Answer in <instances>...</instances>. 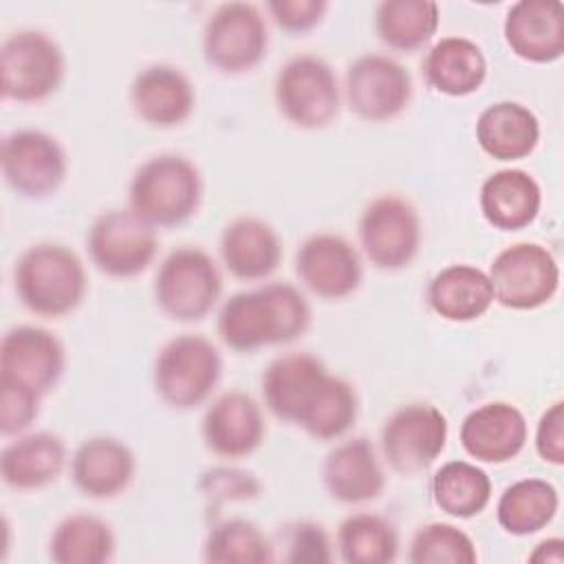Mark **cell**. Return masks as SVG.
<instances>
[{
	"label": "cell",
	"mask_w": 564,
	"mask_h": 564,
	"mask_svg": "<svg viewBox=\"0 0 564 564\" xmlns=\"http://www.w3.org/2000/svg\"><path fill=\"white\" fill-rule=\"evenodd\" d=\"M267 410L317 441L344 436L357 421L359 397L350 381L328 372L311 352L275 357L260 379Z\"/></svg>",
	"instance_id": "1"
},
{
	"label": "cell",
	"mask_w": 564,
	"mask_h": 564,
	"mask_svg": "<svg viewBox=\"0 0 564 564\" xmlns=\"http://www.w3.org/2000/svg\"><path fill=\"white\" fill-rule=\"evenodd\" d=\"M311 319V304L300 289L286 282H269L227 297L218 311L216 328L227 348L253 352L302 337Z\"/></svg>",
	"instance_id": "2"
},
{
	"label": "cell",
	"mask_w": 564,
	"mask_h": 564,
	"mask_svg": "<svg viewBox=\"0 0 564 564\" xmlns=\"http://www.w3.org/2000/svg\"><path fill=\"white\" fill-rule=\"evenodd\" d=\"M13 289L31 313L64 317L82 304L88 291V275L82 258L70 247L37 242L15 260Z\"/></svg>",
	"instance_id": "3"
},
{
	"label": "cell",
	"mask_w": 564,
	"mask_h": 564,
	"mask_svg": "<svg viewBox=\"0 0 564 564\" xmlns=\"http://www.w3.org/2000/svg\"><path fill=\"white\" fill-rule=\"evenodd\" d=\"M128 200L130 209L154 229L174 227L198 212L203 176L187 156L156 154L134 170Z\"/></svg>",
	"instance_id": "4"
},
{
	"label": "cell",
	"mask_w": 564,
	"mask_h": 564,
	"mask_svg": "<svg viewBox=\"0 0 564 564\" xmlns=\"http://www.w3.org/2000/svg\"><path fill=\"white\" fill-rule=\"evenodd\" d=\"M223 377V357L203 335L183 333L165 341L154 357L152 386L174 410L203 405Z\"/></svg>",
	"instance_id": "5"
},
{
	"label": "cell",
	"mask_w": 564,
	"mask_h": 564,
	"mask_svg": "<svg viewBox=\"0 0 564 564\" xmlns=\"http://www.w3.org/2000/svg\"><path fill=\"white\" fill-rule=\"evenodd\" d=\"M223 275L216 260L198 247L170 251L154 275L156 306L176 322H200L218 304Z\"/></svg>",
	"instance_id": "6"
},
{
	"label": "cell",
	"mask_w": 564,
	"mask_h": 564,
	"mask_svg": "<svg viewBox=\"0 0 564 564\" xmlns=\"http://www.w3.org/2000/svg\"><path fill=\"white\" fill-rule=\"evenodd\" d=\"M273 99L289 123L302 130H319L337 117L341 90L326 59L302 53L280 66Z\"/></svg>",
	"instance_id": "7"
},
{
	"label": "cell",
	"mask_w": 564,
	"mask_h": 564,
	"mask_svg": "<svg viewBox=\"0 0 564 564\" xmlns=\"http://www.w3.org/2000/svg\"><path fill=\"white\" fill-rule=\"evenodd\" d=\"M66 57L42 31H15L0 46V93L7 101L35 104L62 86Z\"/></svg>",
	"instance_id": "8"
},
{
	"label": "cell",
	"mask_w": 564,
	"mask_h": 564,
	"mask_svg": "<svg viewBox=\"0 0 564 564\" xmlns=\"http://www.w3.org/2000/svg\"><path fill=\"white\" fill-rule=\"evenodd\" d=\"M269 48V29L260 9L251 2H223L203 29L205 62L227 75L256 68Z\"/></svg>",
	"instance_id": "9"
},
{
	"label": "cell",
	"mask_w": 564,
	"mask_h": 564,
	"mask_svg": "<svg viewBox=\"0 0 564 564\" xmlns=\"http://www.w3.org/2000/svg\"><path fill=\"white\" fill-rule=\"evenodd\" d=\"M494 302L511 311H533L553 300L560 289V264L538 242L505 247L489 264Z\"/></svg>",
	"instance_id": "10"
},
{
	"label": "cell",
	"mask_w": 564,
	"mask_h": 564,
	"mask_svg": "<svg viewBox=\"0 0 564 564\" xmlns=\"http://www.w3.org/2000/svg\"><path fill=\"white\" fill-rule=\"evenodd\" d=\"M357 234L370 264L397 271L408 267L421 249V216L408 198L383 194L364 207Z\"/></svg>",
	"instance_id": "11"
},
{
	"label": "cell",
	"mask_w": 564,
	"mask_h": 564,
	"mask_svg": "<svg viewBox=\"0 0 564 564\" xmlns=\"http://www.w3.org/2000/svg\"><path fill=\"white\" fill-rule=\"evenodd\" d=\"M449 436L445 414L432 403L397 408L381 427L383 460L403 476L427 471L443 454Z\"/></svg>",
	"instance_id": "12"
},
{
	"label": "cell",
	"mask_w": 564,
	"mask_h": 564,
	"mask_svg": "<svg viewBox=\"0 0 564 564\" xmlns=\"http://www.w3.org/2000/svg\"><path fill=\"white\" fill-rule=\"evenodd\" d=\"M86 249L104 275L134 278L152 264L159 238L156 229L132 209H108L93 220Z\"/></svg>",
	"instance_id": "13"
},
{
	"label": "cell",
	"mask_w": 564,
	"mask_h": 564,
	"mask_svg": "<svg viewBox=\"0 0 564 564\" xmlns=\"http://www.w3.org/2000/svg\"><path fill=\"white\" fill-rule=\"evenodd\" d=\"M0 167L7 185L15 194L46 198L62 187L68 172V156L53 134L22 128L4 137Z\"/></svg>",
	"instance_id": "14"
},
{
	"label": "cell",
	"mask_w": 564,
	"mask_h": 564,
	"mask_svg": "<svg viewBox=\"0 0 564 564\" xmlns=\"http://www.w3.org/2000/svg\"><path fill=\"white\" fill-rule=\"evenodd\" d=\"M348 108L364 121H388L399 117L412 99L408 68L390 55L366 53L346 70Z\"/></svg>",
	"instance_id": "15"
},
{
	"label": "cell",
	"mask_w": 564,
	"mask_h": 564,
	"mask_svg": "<svg viewBox=\"0 0 564 564\" xmlns=\"http://www.w3.org/2000/svg\"><path fill=\"white\" fill-rule=\"evenodd\" d=\"M64 368V346L51 330L20 324L4 333L0 341V381L44 397L55 390Z\"/></svg>",
	"instance_id": "16"
},
{
	"label": "cell",
	"mask_w": 564,
	"mask_h": 564,
	"mask_svg": "<svg viewBox=\"0 0 564 564\" xmlns=\"http://www.w3.org/2000/svg\"><path fill=\"white\" fill-rule=\"evenodd\" d=\"M295 275L317 297L344 300L359 289L364 267L359 251L344 236L319 231L297 247Z\"/></svg>",
	"instance_id": "17"
},
{
	"label": "cell",
	"mask_w": 564,
	"mask_h": 564,
	"mask_svg": "<svg viewBox=\"0 0 564 564\" xmlns=\"http://www.w3.org/2000/svg\"><path fill=\"white\" fill-rule=\"evenodd\" d=\"M200 434L212 454L220 458H245L264 441V412L260 403L242 390L223 392L205 410Z\"/></svg>",
	"instance_id": "18"
},
{
	"label": "cell",
	"mask_w": 564,
	"mask_h": 564,
	"mask_svg": "<svg viewBox=\"0 0 564 564\" xmlns=\"http://www.w3.org/2000/svg\"><path fill=\"white\" fill-rule=\"evenodd\" d=\"M458 438L469 458L500 465L513 460L524 449L529 423L513 403L489 401L463 419Z\"/></svg>",
	"instance_id": "19"
},
{
	"label": "cell",
	"mask_w": 564,
	"mask_h": 564,
	"mask_svg": "<svg viewBox=\"0 0 564 564\" xmlns=\"http://www.w3.org/2000/svg\"><path fill=\"white\" fill-rule=\"evenodd\" d=\"M502 35L524 62L551 64L564 53V11L557 0H518L509 7Z\"/></svg>",
	"instance_id": "20"
},
{
	"label": "cell",
	"mask_w": 564,
	"mask_h": 564,
	"mask_svg": "<svg viewBox=\"0 0 564 564\" xmlns=\"http://www.w3.org/2000/svg\"><path fill=\"white\" fill-rule=\"evenodd\" d=\"M130 106L148 126L174 128L192 117L196 90L181 68L150 64L130 84Z\"/></svg>",
	"instance_id": "21"
},
{
	"label": "cell",
	"mask_w": 564,
	"mask_h": 564,
	"mask_svg": "<svg viewBox=\"0 0 564 564\" xmlns=\"http://www.w3.org/2000/svg\"><path fill=\"white\" fill-rule=\"evenodd\" d=\"M322 480L328 496L344 505L377 500L386 489V471L375 445L355 436L337 443L324 458Z\"/></svg>",
	"instance_id": "22"
},
{
	"label": "cell",
	"mask_w": 564,
	"mask_h": 564,
	"mask_svg": "<svg viewBox=\"0 0 564 564\" xmlns=\"http://www.w3.org/2000/svg\"><path fill=\"white\" fill-rule=\"evenodd\" d=\"M134 452L115 436H93L77 445L70 458L73 485L93 500L123 494L134 480Z\"/></svg>",
	"instance_id": "23"
},
{
	"label": "cell",
	"mask_w": 564,
	"mask_h": 564,
	"mask_svg": "<svg viewBox=\"0 0 564 564\" xmlns=\"http://www.w3.org/2000/svg\"><path fill=\"white\" fill-rule=\"evenodd\" d=\"M220 258L225 269L238 280H264L282 260V240L262 218H234L220 236Z\"/></svg>",
	"instance_id": "24"
},
{
	"label": "cell",
	"mask_w": 564,
	"mask_h": 564,
	"mask_svg": "<svg viewBox=\"0 0 564 564\" xmlns=\"http://www.w3.org/2000/svg\"><path fill=\"white\" fill-rule=\"evenodd\" d=\"M478 205L491 227L500 231H518L538 218L542 189L529 172L505 167L482 181Z\"/></svg>",
	"instance_id": "25"
},
{
	"label": "cell",
	"mask_w": 564,
	"mask_h": 564,
	"mask_svg": "<svg viewBox=\"0 0 564 564\" xmlns=\"http://www.w3.org/2000/svg\"><path fill=\"white\" fill-rule=\"evenodd\" d=\"M66 465V445L53 432L24 434L0 454V476L18 491L42 489L59 478Z\"/></svg>",
	"instance_id": "26"
},
{
	"label": "cell",
	"mask_w": 564,
	"mask_h": 564,
	"mask_svg": "<svg viewBox=\"0 0 564 564\" xmlns=\"http://www.w3.org/2000/svg\"><path fill=\"white\" fill-rule=\"evenodd\" d=\"M430 308L447 322H474L494 304L489 275L474 264H449L434 273L425 291Z\"/></svg>",
	"instance_id": "27"
},
{
	"label": "cell",
	"mask_w": 564,
	"mask_h": 564,
	"mask_svg": "<svg viewBox=\"0 0 564 564\" xmlns=\"http://www.w3.org/2000/svg\"><path fill=\"white\" fill-rule=\"evenodd\" d=\"M425 82L441 95L467 97L487 79L482 48L463 35L441 37L423 59Z\"/></svg>",
	"instance_id": "28"
},
{
	"label": "cell",
	"mask_w": 564,
	"mask_h": 564,
	"mask_svg": "<svg viewBox=\"0 0 564 564\" xmlns=\"http://www.w3.org/2000/svg\"><path fill=\"white\" fill-rule=\"evenodd\" d=\"M476 141L496 161H520L540 141V121L518 101H496L476 119Z\"/></svg>",
	"instance_id": "29"
},
{
	"label": "cell",
	"mask_w": 564,
	"mask_h": 564,
	"mask_svg": "<svg viewBox=\"0 0 564 564\" xmlns=\"http://www.w3.org/2000/svg\"><path fill=\"white\" fill-rule=\"evenodd\" d=\"M560 509L557 489L542 478H522L505 487L496 502V520L509 535H533L553 522Z\"/></svg>",
	"instance_id": "30"
},
{
	"label": "cell",
	"mask_w": 564,
	"mask_h": 564,
	"mask_svg": "<svg viewBox=\"0 0 564 564\" xmlns=\"http://www.w3.org/2000/svg\"><path fill=\"white\" fill-rule=\"evenodd\" d=\"M430 494L443 513L469 520L489 507L494 485L489 474L476 463L449 460L434 471Z\"/></svg>",
	"instance_id": "31"
},
{
	"label": "cell",
	"mask_w": 564,
	"mask_h": 564,
	"mask_svg": "<svg viewBox=\"0 0 564 564\" xmlns=\"http://www.w3.org/2000/svg\"><path fill=\"white\" fill-rule=\"evenodd\" d=\"M112 527L93 513H70L57 522L48 540L55 564H106L115 557Z\"/></svg>",
	"instance_id": "32"
},
{
	"label": "cell",
	"mask_w": 564,
	"mask_h": 564,
	"mask_svg": "<svg viewBox=\"0 0 564 564\" xmlns=\"http://www.w3.org/2000/svg\"><path fill=\"white\" fill-rule=\"evenodd\" d=\"M438 4L432 0H383L375 11L379 40L401 53L423 48L438 29Z\"/></svg>",
	"instance_id": "33"
},
{
	"label": "cell",
	"mask_w": 564,
	"mask_h": 564,
	"mask_svg": "<svg viewBox=\"0 0 564 564\" xmlns=\"http://www.w3.org/2000/svg\"><path fill=\"white\" fill-rule=\"evenodd\" d=\"M337 551L346 564H390L399 555V533L383 516L352 513L337 529Z\"/></svg>",
	"instance_id": "34"
},
{
	"label": "cell",
	"mask_w": 564,
	"mask_h": 564,
	"mask_svg": "<svg viewBox=\"0 0 564 564\" xmlns=\"http://www.w3.org/2000/svg\"><path fill=\"white\" fill-rule=\"evenodd\" d=\"M203 560L209 564H264L275 560V546L251 520L229 518L205 535Z\"/></svg>",
	"instance_id": "35"
},
{
	"label": "cell",
	"mask_w": 564,
	"mask_h": 564,
	"mask_svg": "<svg viewBox=\"0 0 564 564\" xmlns=\"http://www.w3.org/2000/svg\"><path fill=\"white\" fill-rule=\"evenodd\" d=\"M408 560L412 564H474L478 551L471 535L456 524L430 522L414 533Z\"/></svg>",
	"instance_id": "36"
},
{
	"label": "cell",
	"mask_w": 564,
	"mask_h": 564,
	"mask_svg": "<svg viewBox=\"0 0 564 564\" xmlns=\"http://www.w3.org/2000/svg\"><path fill=\"white\" fill-rule=\"evenodd\" d=\"M284 560L286 562H313L324 564L333 560V544L326 529L319 522L300 520L284 527Z\"/></svg>",
	"instance_id": "37"
},
{
	"label": "cell",
	"mask_w": 564,
	"mask_h": 564,
	"mask_svg": "<svg viewBox=\"0 0 564 564\" xmlns=\"http://www.w3.org/2000/svg\"><path fill=\"white\" fill-rule=\"evenodd\" d=\"M40 394L0 381V432L4 436H13L31 427L40 414Z\"/></svg>",
	"instance_id": "38"
},
{
	"label": "cell",
	"mask_w": 564,
	"mask_h": 564,
	"mask_svg": "<svg viewBox=\"0 0 564 564\" xmlns=\"http://www.w3.org/2000/svg\"><path fill=\"white\" fill-rule=\"evenodd\" d=\"M328 9L326 0H269L267 11L286 33H306L315 29Z\"/></svg>",
	"instance_id": "39"
},
{
	"label": "cell",
	"mask_w": 564,
	"mask_h": 564,
	"mask_svg": "<svg viewBox=\"0 0 564 564\" xmlns=\"http://www.w3.org/2000/svg\"><path fill=\"white\" fill-rule=\"evenodd\" d=\"M200 487L212 500H251L260 494V482L251 471L229 467L205 471Z\"/></svg>",
	"instance_id": "40"
},
{
	"label": "cell",
	"mask_w": 564,
	"mask_h": 564,
	"mask_svg": "<svg viewBox=\"0 0 564 564\" xmlns=\"http://www.w3.org/2000/svg\"><path fill=\"white\" fill-rule=\"evenodd\" d=\"M535 452L549 465H564V401L551 403L535 427Z\"/></svg>",
	"instance_id": "41"
},
{
	"label": "cell",
	"mask_w": 564,
	"mask_h": 564,
	"mask_svg": "<svg viewBox=\"0 0 564 564\" xmlns=\"http://www.w3.org/2000/svg\"><path fill=\"white\" fill-rule=\"evenodd\" d=\"M564 560V540L562 538H546L535 549L529 553V562L544 564V562H555L560 564Z\"/></svg>",
	"instance_id": "42"
}]
</instances>
